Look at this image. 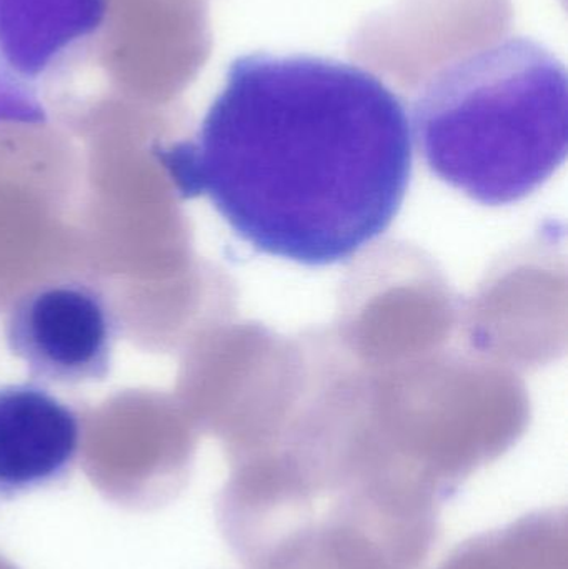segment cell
<instances>
[{
  "label": "cell",
  "instance_id": "6da1fadb",
  "mask_svg": "<svg viewBox=\"0 0 568 569\" xmlns=\"http://www.w3.org/2000/svg\"><path fill=\"white\" fill-rule=\"evenodd\" d=\"M153 156L253 250L347 262L387 232L410 186L406 107L369 70L316 56L237 57L196 136Z\"/></svg>",
  "mask_w": 568,
  "mask_h": 569
},
{
  "label": "cell",
  "instance_id": "7a4b0ae2",
  "mask_svg": "<svg viewBox=\"0 0 568 569\" xmlns=\"http://www.w3.org/2000/svg\"><path fill=\"white\" fill-rule=\"evenodd\" d=\"M412 117L437 179L482 206H510L566 160V66L542 43L509 37L430 77Z\"/></svg>",
  "mask_w": 568,
  "mask_h": 569
},
{
  "label": "cell",
  "instance_id": "3957f363",
  "mask_svg": "<svg viewBox=\"0 0 568 569\" xmlns=\"http://www.w3.org/2000/svg\"><path fill=\"white\" fill-rule=\"evenodd\" d=\"M3 335L39 385L96 383L112 368L116 318L90 284L56 282L27 291L7 313Z\"/></svg>",
  "mask_w": 568,
  "mask_h": 569
},
{
  "label": "cell",
  "instance_id": "277c9868",
  "mask_svg": "<svg viewBox=\"0 0 568 569\" xmlns=\"http://www.w3.org/2000/svg\"><path fill=\"white\" fill-rule=\"evenodd\" d=\"M79 415L42 385L0 387V500L62 480L79 457Z\"/></svg>",
  "mask_w": 568,
  "mask_h": 569
},
{
  "label": "cell",
  "instance_id": "5b68a950",
  "mask_svg": "<svg viewBox=\"0 0 568 569\" xmlns=\"http://www.w3.org/2000/svg\"><path fill=\"white\" fill-rule=\"evenodd\" d=\"M109 0H0V60L32 83L106 22Z\"/></svg>",
  "mask_w": 568,
  "mask_h": 569
},
{
  "label": "cell",
  "instance_id": "8992f818",
  "mask_svg": "<svg viewBox=\"0 0 568 569\" xmlns=\"http://www.w3.org/2000/svg\"><path fill=\"white\" fill-rule=\"evenodd\" d=\"M437 569H568L566 508H546L454 548Z\"/></svg>",
  "mask_w": 568,
  "mask_h": 569
},
{
  "label": "cell",
  "instance_id": "52a82bcc",
  "mask_svg": "<svg viewBox=\"0 0 568 569\" xmlns=\"http://www.w3.org/2000/svg\"><path fill=\"white\" fill-rule=\"evenodd\" d=\"M46 107L32 83L20 79L0 60V123H43Z\"/></svg>",
  "mask_w": 568,
  "mask_h": 569
}]
</instances>
